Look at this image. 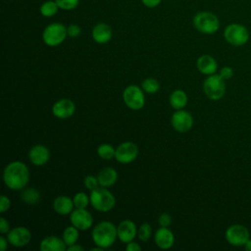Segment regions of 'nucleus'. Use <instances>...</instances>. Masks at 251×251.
<instances>
[{"mask_svg": "<svg viewBox=\"0 0 251 251\" xmlns=\"http://www.w3.org/2000/svg\"><path fill=\"white\" fill-rule=\"evenodd\" d=\"M193 25L203 34H214L220 28V20L212 12L201 11L193 17Z\"/></svg>", "mask_w": 251, "mask_h": 251, "instance_id": "nucleus-3", "label": "nucleus"}, {"mask_svg": "<svg viewBox=\"0 0 251 251\" xmlns=\"http://www.w3.org/2000/svg\"><path fill=\"white\" fill-rule=\"evenodd\" d=\"M138 155V147L131 141H126L121 143L116 148L115 159L122 164L131 163L136 159Z\"/></svg>", "mask_w": 251, "mask_h": 251, "instance_id": "nucleus-10", "label": "nucleus"}, {"mask_svg": "<svg viewBox=\"0 0 251 251\" xmlns=\"http://www.w3.org/2000/svg\"><path fill=\"white\" fill-rule=\"evenodd\" d=\"M126 249L127 251H139V250H141V246L138 243L133 242V240H132L126 244Z\"/></svg>", "mask_w": 251, "mask_h": 251, "instance_id": "nucleus-39", "label": "nucleus"}, {"mask_svg": "<svg viewBox=\"0 0 251 251\" xmlns=\"http://www.w3.org/2000/svg\"><path fill=\"white\" fill-rule=\"evenodd\" d=\"M7 239L12 246L23 247L29 243L31 232L25 226H16L8 231Z\"/></svg>", "mask_w": 251, "mask_h": 251, "instance_id": "nucleus-11", "label": "nucleus"}, {"mask_svg": "<svg viewBox=\"0 0 251 251\" xmlns=\"http://www.w3.org/2000/svg\"><path fill=\"white\" fill-rule=\"evenodd\" d=\"M39 247L41 251H65L68 246L63 238L56 235H49L41 240Z\"/></svg>", "mask_w": 251, "mask_h": 251, "instance_id": "nucleus-20", "label": "nucleus"}, {"mask_svg": "<svg viewBox=\"0 0 251 251\" xmlns=\"http://www.w3.org/2000/svg\"><path fill=\"white\" fill-rule=\"evenodd\" d=\"M74 201L69 196L60 195L53 201V209L59 215H69L74 211Z\"/></svg>", "mask_w": 251, "mask_h": 251, "instance_id": "nucleus-21", "label": "nucleus"}, {"mask_svg": "<svg viewBox=\"0 0 251 251\" xmlns=\"http://www.w3.org/2000/svg\"><path fill=\"white\" fill-rule=\"evenodd\" d=\"M226 240L232 246L240 247L250 239V232L248 228L239 224L229 226L225 231Z\"/></svg>", "mask_w": 251, "mask_h": 251, "instance_id": "nucleus-8", "label": "nucleus"}, {"mask_svg": "<svg viewBox=\"0 0 251 251\" xmlns=\"http://www.w3.org/2000/svg\"><path fill=\"white\" fill-rule=\"evenodd\" d=\"M83 249H84V248H83L82 246H80L79 244H76V243H75V244L70 245V246L67 247V250H68V251H82Z\"/></svg>", "mask_w": 251, "mask_h": 251, "instance_id": "nucleus-40", "label": "nucleus"}, {"mask_svg": "<svg viewBox=\"0 0 251 251\" xmlns=\"http://www.w3.org/2000/svg\"><path fill=\"white\" fill-rule=\"evenodd\" d=\"M156 245L161 249H170L175 243V235L168 227L161 226L154 234Z\"/></svg>", "mask_w": 251, "mask_h": 251, "instance_id": "nucleus-18", "label": "nucleus"}, {"mask_svg": "<svg viewBox=\"0 0 251 251\" xmlns=\"http://www.w3.org/2000/svg\"><path fill=\"white\" fill-rule=\"evenodd\" d=\"M173 127L178 132H186L193 126V118L190 113L185 110H176L171 119Z\"/></svg>", "mask_w": 251, "mask_h": 251, "instance_id": "nucleus-13", "label": "nucleus"}, {"mask_svg": "<svg viewBox=\"0 0 251 251\" xmlns=\"http://www.w3.org/2000/svg\"><path fill=\"white\" fill-rule=\"evenodd\" d=\"M224 38L232 46H242L249 40V31L247 27L241 24H229L224 30Z\"/></svg>", "mask_w": 251, "mask_h": 251, "instance_id": "nucleus-5", "label": "nucleus"}, {"mask_svg": "<svg viewBox=\"0 0 251 251\" xmlns=\"http://www.w3.org/2000/svg\"><path fill=\"white\" fill-rule=\"evenodd\" d=\"M11 206V201L6 195H1V201H0V212L3 214L6 211L9 210Z\"/></svg>", "mask_w": 251, "mask_h": 251, "instance_id": "nucleus-36", "label": "nucleus"}, {"mask_svg": "<svg viewBox=\"0 0 251 251\" xmlns=\"http://www.w3.org/2000/svg\"><path fill=\"white\" fill-rule=\"evenodd\" d=\"M73 201H74L75 208L85 209L90 203V198L84 192H77L75 194Z\"/></svg>", "mask_w": 251, "mask_h": 251, "instance_id": "nucleus-29", "label": "nucleus"}, {"mask_svg": "<svg viewBox=\"0 0 251 251\" xmlns=\"http://www.w3.org/2000/svg\"><path fill=\"white\" fill-rule=\"evenodd\" d=\"M21 199L27 205H35L40 200V193L34 187H28L22 191Z\"/></svg>", "mask_w": 251, "mask_h": 251, "instance_id": "nucleus-24", "label": "nucleus"}, {"mask_svg": "<svg viewBox=\"0 0 251 251\" xmlns=\"http://www.w3.org/2000/svg\"><path fill=\"white\" fill-rule=\"evenodd\" d=\"M141 88L143 89L144 92H146L148 94H154L160 89V84L155 78L148 77L142 81Z\"/></svg>", "mask_w": 251, "mask_h": 251, "instance_id": "nucleus-28", "label": "nucleus"}, {"mask_svg": "<svg viewBox=\"0 0 251 251\" xmlns=\"http://www.w3.org/2000/svg\"><path fill=\"white\" fill-rule=\"evenodd\" d=\"M79 229H77L75 226H74L73 225L70 226H67L63 232V239L65 241V243L67 244V246L73 245L75 243H76L77 239H78V233Z\"/></svg>", "mask_w": 251, "mask_h": 251, "instance_id": "nucleus-26", "label": "nucleus"}, {"mask_svg": "<svg viewBox=\"0 0 251 251\" xmlns=\"http://www.w3.org/2000/svg\"><path fill=\"white\" fill-rule=\"evenodd\" d=\"M97 179L100 186L109 187L116 183L118 179V173L114 168L106 167L103 168L97 175Z\"/></svg>", "mask_w": 251, "mask_h": 251, "instance_id": "nucleus-22", "label": "nucleus"}, {"mask_svg": "<svg viewBox=\"0 0 251 251\" xmlns=\"http://www.w3.org/2000/svg\"><path fill=\"white\" fill-rule=\"evenodd\" d=\"M118 238L124 242L128 243L137 235L136 225L130 220H124L118 226Z\"/></svg>", "mask_w": 251, "mask_h": 251, "instance_id": "nucleus-15", "label": "nucleus"}, {"mask_svg": "<svg viewBox=\"0 0 251 251\" xmlns=\"http://www.w3.org/2000/svg\"><path fill=\"white\" fill-rule=\"evenodd\" d=\"M203 90L205 95L211 100H220L226 93L225 79L218 74L208 75L203 82Z\"/></svg>", "mask_w": 251, "mask_h": 251, "instance_id": "nucleus-7", "label": "nucleus"}, {"mask_svg": "<svg viewBox=\"0 0 251 251\" xmlns=\"http://www.w3.org/2000/svg\"><path fill=\"white\" fill-rule=\"evenodd\" d=\"M9 230H10L9 222L4 217H1L0 218V231H1V233L2 234L8 233Z\"/></svg>", "mask_w": 251, "mask_h": 251, "instance_id": "nucleus-37", "label": "nucleus"}, {"mask_svg": "<svg viewBox=\"0 0 251 251\" xmlns=\"http://www.w3.org/2000/svg\"><path fill=\"white\" fill-rule=\"evenodd\" d=\"M75 112V104L68 98H63L56 101L52 106V114L58 119H69Z\"/></svg>", "mask_w": 251, "mask_h": 251, "instance_id": "nucleus-14", "label": "nucleus"}, {"mask_svg": "<svg viewBox=\"0 0 251 251\" xmlns=\"http://www.w3.org/2000/svg\"><path fill=\"white\" fill-rule=\"evenodd\" d=\"M219 75H221V77L225 80H227V79H230L233 75V70L230 68V67H223L221 70H220V73Z\"/></svg>", "mask_w": 251, "mask_h": 251, "instance_id": "nucleus-35", "label": "nucleus"}, {"mask_svg": "<svg viewBox=\"0 0 251 251\" xmlns=\"http://www.w3.org/2000/svg\"><path fill=\"white\" fill-rule=\"evenodd\" d=\"M83 183H84V186L90 191H92L100 186L97 176H86L83 179Z\"/></svg>", "mask_w": 251, "mask_h": 251, "instance_id": "nucleus-32", "label": "nucleus"}, {"mask_svg": "<svg viewBox=\"0 0 251 251\" xmlns=\"http://www.w3.org/2000/svg\"><path fill=\"white\" fill-rule=\"evenodd\" d=\"M187 94L183 90L176 89L170 95V104L176 110H180L184 108L187 104Z\"/></svg>", "mask_w": 251, "mask_h": 251, "instance_id": "nucleus-23", "label": "nucleus"}, {"mask_svg": "<svg viewBox=\"0 0 251 251\" xmlns=\"http://www.w3.org/2000/svg\"><path fill=\"white\" fill-rule=\"evenodd\" d=\"M70 221L72 225L79 230H86L93 225L92 215L86 209L75 208L70 214Z\"/></svg>", "mask_w": 251, "mask_h": 251, "instance_id": "nucleus-12", "label": "nucleus"}, {"mask_svg": "<svg viewBox=\"0 0 251 251\" xmlns=\"http://www.w3.org/2000/svg\"><path fill=\"white\" fill-rule=\"evenodd\" d=\"M196 66L198 71L206 75H214L218 71V63L216 59L208 54L200 56L197 59Z\"/></svg>", "mask_w": 251, "mask_h": 251, "instance_id": "nucleus-19", "label": "nucleus"}, {"mask_svg": "<svg viewBox=\"0 0 251 251\" xmlns=\"http://www.w3.org/2000/svg\"><path fill=\"white\" fill-rule=\"evenodd\" d=\"M28 158L34 166H43L49 161L50 152L46 146L42 144H37L31 147V149L29 150Z\"/></svg>", "mask_w": 251, "mask_h": 251, "instance_id": "nucleus-17", "label": "nucleus"}, {"mask_svg": "<svg viewBox=\"0 0 251 251\" xmlns=\"http://www.w3.org/2000/svg\"><path fill=\"white\" fill-rule=\"evenodd\" d=\"M161 2L162 0H141V3L147 8H156Z\"/></svg>", "mask_w": 251, "mask_h": 251, "instance_id": "nucleus-38", "label": "nucleus"}, {"mask_svg": "<svg viewBox=\"0 0 251 251\" xmlns=\"http://www.w3.org/2000/svg\"><path fill=\"white\" fill-rule=\"evenodd\" d=\"M55 1L59 6V8L64 11L74 10L79 4V0H55Z\"/></svg>", "mask_w": 251, "mask_h": 251, "instance_id": "nucleus-31", "label": "nucleus"}, {"mask_svg": "<svg viewBox=\"0 0 251 251\" xmlns=\"http://www.w3.org/2000/svg\"><path fill=\"white\" fill-rule=\"evenodd\" d=\"M118 237V228L111 222H101L92 229V240L95 245L106 249L112 246Z\"/></svg>", "mask_w": 251, "mask_h": 251, "instance_id": "nucleus-2", "label": "nucleus"}, {"mask_svg": "<svg viewBox=\"0 0 251 251\" xmlns=\"http://www.w3.org/2000/svg\"><path fill=\"white\" fill-rule=\"evenodd\" d=\"M244 249L246 250V251H251V239H249L245 244H244Z\"/></svg>", "mask_w": 251, "mask_h": 251, "instance_id": "nucleus-42", "label": "nucleus"}, {"mask_svg": "<svg viewBox=\"0 0 251 251\" xmlns=\"http://www.w3.org/2000/svg\"><path fill=\"white\" fill-rule=\"evenodd\" d=\"M158 223H159L160 226H163V227L170 226L172 225V217H171V215L168 214V213H162L159 216Z\"/></svg>", "mask_w": 251, "mask_h": 251, "instance_id": "nucleus-33", "label": "nucleus"}, {"mask_svg": "<svg viewBox=\"0 0 251 251\" xmlns=\"http://www.w3.org/2000/svg\"><path fill=\"white\" fill-rule=\"evenodd\" d=\"M67 31H68V36L70 37H77L81 33V28L78 25L72 24L67 26Z\"/></svg>", "mask_w": 251, "mask_h": 251, "instance_id": "nucleus-34", "label": "nucleus"}, {"mask_svg": "<svg viewBox=\"0 0 251 251\" xmlns=\"http://www.w3.org/2000/svg\"><path fill=\"white\" fill-rule=\"evenodd\" d=\"M8 239H6L4 236H1L0 237V248H1V251H5L7 246H8Z\"/></svg>", "mask_w": 251, "mask_h": 251, "instance_id": "nucleus-41", "label": "nucleus"}, {"mask_svg": "<svg viewBox=\"0 0 251 251\" xmlns=\"http://www.w3.org/2000/svg\"><path fill=\"white\" fill-rule=\"evenodd\" d=\"M112 35H113L112 28L106 23L96 24L91 30L92 39L98 44L108 43L111 40Z\"/></svg>", "mask_w": 251, "mask_h": 251, "instance_id": "nucleus-16", "label": "nucleus"}, {"mask_svg": "<svg viewBox=\"0 0 251 251\" xmlns=\"http://www.w3.org/2000/svg\"><path fill=\"white\" fill-rule=\"evenodd\" d=\"M67 36V26L61 23H52L48 25L42 32L43 42L50 47H56L62 44Z\"/></svg>", "mask_w": 251, "mask_h": 251, "instance_id": "nucleus-6", "label": "nucleus"}, {"mask_svg": "<svg viewBox=\"0 0 251 251\" xmlns=\"http://www.w3.org/2000/svg\"><path fill=\"white\" fill-rule=\"evenodd\" d=\"M137 236L143 242L148 241L151 237V226L148 223L142 224L137 229Z\"/></svg>", "mask_w": 251, "mask_h": 251, "instance_id": "nucleus-30", "label": "nucleus"}, {"mask_svg": "<svg viewBox=\"0 0 251 251\" xmlns=\"http://www.w3.org/2000/svg\"><path fill=\"white\" fill-rule=\"evenodd\" d=\"M125 104L131 110H140L145 104L144 91L137 85H128L123 92Z\"/></svg>", "mask_w": 251, "mask_h": 251, "instance_id": "nucleus-9", "label": "nucleus"}, {"mask_svg": "<svg viewBox=\"0 0 251 251\" xmlns=\"http://www.w3.org/2000/svg\"><path fill=\"white\" fill-rule=\"evenodd\" d=\"M59 6L55 0H46L39 7V13L44 18H51L58 13Z\"/></svg>", "mask_w": 251, "mask_h": 251, "instance_id": "nucleus-25", "label": "nucleus"}, {"mask_svg": "<svg viewBox=\"0 0 251 251\" xmlns=\"http://www.w3.org/2000/svg\"><path fill=\"white\" fill-rule=\"evenodd\" d=\"M90 204L99 212H109L116 204V198L112 192L103 186H99L96 189L90 191Z\"/></svg>", "mask_w": 251, "mask_h": 251, "instance_id": "nucleus-4", "label": "nucleus"}, {"mask_svg": "<svg viewBox=\"0 0 251 251\" xmlns=\"http://www.w3.org/2000/svg\"><path fill=\"white\" fill-rule=\"evenodd\" d=\"M97 154L101 159L104 160H111L115 158L116 155V148H114L112 145L104 143L98 146L97 148Z\"/></svg>", "mask_w": 251, "mask_h": 251, "instance_id": "nucleus-27", "label": "nucleus"}, {"mask_svg": "<svg viewBox=\"0 0 251 251\" xmlns=\"http://www.w3.org/2000/svg\"><path fill=\"white\" fill-rule=\"evenodd\" d=\"M3 180L8 188L12 190H22L28 183L29 170L25 163L13 161L5 167Z\"/></svg>", "mask_w": 251, "mask_h": 251, "instance_id": "nucleus-1", "label": "nucleus"}]
</instances>
